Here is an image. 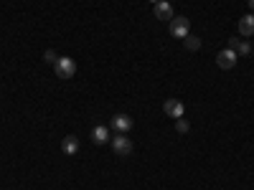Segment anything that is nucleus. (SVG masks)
Listing matches in <instances>:
<instances>
[{"instance_id": "nucleus-7", "label": "nucleus", "mask_w": 254, "mask_h": 190, "mask_svg": "<svg viewBox=\"0 0 254 190\" xmlns=\"http://www.w3.org/2000/svg\"><path fill=\"white\" fill-rule=\"evenodd\" d=\"M155 18H158V20H173V5L168 3V0H160V3H155Z\"/></svg>"}, {"instance_id": "nucleus-2", "label": "nucleus", "mask_w": 254, "mask_h": 190, "mask_svg": "<svg viewBox=\"0 0 254 190\" xmlns=\"http://www.w3.org/2000/svg\"><path fill=\"white\" fill-rule=\"evenodd\" d=\"M188 33H190V20H188L186 15H176V18L171 20V36L183 41Z\"/></svg>"}, {"instance_id": "nucleus-6", "label": "nucleus", "mask_w": 254, "mask_h": 190, "mask_svg": "<svg viewBox=\"0 0 254 190\" xmlns=\"http://www.w3.org/2000/svg\"><path fill=\"white\" fill-rule=\"evenodd\" d=\"M112 130L117 135H127L132 130V117H127V114H115L112 117Z\"/></svg>"}, {"instance_id": "nucleus-3", "label": "nucleus", "mask_w": 254, "mask_h": 190, "mask_svg": "<svg viewBox=\"0 0 254 190\" xmlns=\"http://www.w3.org/2000/svg\"><path fill=\"white\" fill-rule=\"evenodd\" d=\"M112 150H115L117 157L132 155V140L127 137V135H117V137H112Z\"/></svg>"}, {"instance_id": "nucleus-14", "label": "nucleus", "mask_w": 254, "mask_h": 190, "mask_svg": "<svg viewBox=\"0 0 254 190\" xmlns=\"http://www.w3.org/2000/svg\"><path fill=\"white\" fill-rule=\"evenodd\" d=\"M44 61H46V63H56V61H59V56H56V51H51V48H49V51L44 53Z\"/></svg>"}, {"instance_id": "nucleus-12", "label": "nucleus", "mask_w": 254, "mask_h": 190, "mask_svg": "<svg viewBox=\"0 0 254 190\" xmlns=\"http://www.w3.org/2000/svg\"><path fill=\"white\" fill-rule=\"evenodd\" d=\"M176 130H178L181 135H186V132L190 130V124H188V122H186V119L181 117V119H176Z\"/></svg>"}, {"instance_id": "nucleus-8", "label": "nucleus", "mask_w": 254, "mask_h": 190, "mask_svg": "<svg viewBox=\"0 0 254 190\" xmlns=\"http://www.w3.org/2000/svg\"><path fill=\"white\" fill-rule=\"evenodd\" d=\"M107 140H110V127L107 124H97L92 130V142L94 144H107Z\"/></svg>"}, {"instance_id": "nucleus-16", "label": "nucleus", "mask_w": 254, "mask_h": 190, "mask_svg": "<svg viewBox=\"0 0 254 190\" xmlns=\"http://www.w3.org/2000/svg\"><path fill=\"white\" fill-rule=\"evenodd\" d=\"M249 8H252V10H254V0H249Z\"/></svg>"}, {"instance_id": "nucleus-9", "label": "nucleus", "mask_w": 254, "mask_h": 190, "mask_svg": "<svg viewBox=\"0 0 254 190\" xmlns=\"http://www.w3.org/2000/svg\"><path fill=\"white\" fill-rule=\"evenodd\" d=\"M239 36H242V38L254 36V15H252V13H249V15H242V20H239Z\"/></svg>"}, {"instance_id": "nucleus-1", "label": "nucleus", "mask_w": 254, "mask_h": 190, "mask_svg": "<svg viewBox=\"0 0 254 190\" xmlns=\"http://www.w3.org/2000/svg\"><path fill=\"white\" fill-rule=\"evenodd\" d=\"M54 71L59 79H71L76 74V61L69 58V56H59V61L54 63Z\"/></svg>"}, {"instance_id": "nucleus-15", "label": "nucleus", "mask_w": 254, "mask_h": 190, "mask_svg": "<svg viewBox=\"0 0 254 190\" xmlns=\"http://www.w3.org/2000/svg\"><path fill=\"white\" fill-rule=\"evenodd\" d=\"M239 44H242L239 38H229V46H226V48H234V51H237V48H239Z\"/></svg>"}, {"instance_id": "nucleus-18", "label": "nucleus", "mask_w": 254, "mask_h": 190, "mask_svg": "<svg viewBox=\"0 0 254 190\" xmlns=\"http://www.w3.org/2000/svg\"><path fill=\"white\" fill-rule=\"evenodd\" d=\"M168 3H173V0H168Z\"/></svg>"}, {"instance_id": "nucleus-4", "label": "nucleus", "mask_w": 254, "mask_h": 190, "mask_svg": "<svg viewBox=\"0 0 254 190\" xmlns=\"http://www.w3.org/2000/svg\"><path fill=\"white\" fill-rule=\"evenodd\" d=\"M237 58H239V53L234 48H224V51L216 53V63H219V69H224V71L234 69L237 66Z\"/></svg>"}, {"instance_id": "nucleus-5", "label": "nucleus", "mask_w": 254, "mask_h": 190, "mask_svg": "<svg viewBox=\"0 0 254 190\" xmlns=\"http://www.w3.org/2000/svg\"><path fill=\"white\" fill-rule=\"evenodd\" d=\"M163 112H165L168 117H173V119H181V117L186 114V107H183L181 99H168V101L163 104Z\"/></svg>"}, {"instance_id": "nucleus-17", "label": "nucleus", "mask_w": 254, "mask_h": 190, "mask_svg": "<svg viewBox=\"0 0 254 190\" xmlns=\"http://www.w3.org/2000/svg\"><path fill=\"white\" fill-rule=\"evenodd\" d=\"M153 3H160V0H153Z\"/></svg>"}, {"instance_id": "nucleus-13", "label": "nucleus", "mask_w": 254, "mask_h": 190, "mask_svg": "<svg viewBox=\"0 0 254 190\" xmlns=\"http://www.w3.org/2000/svg\"><path fill=\"white\" fill-rule=\"evenodd\" d=\"M237 53H239V56H249V53H252V44H249V41H244V44H239Z\"/></svg>"}, {"instance_id": "nucleus-10", "label": "nucleus", "mask_w": 254, "mask_h": 190, "mask_svg": "<svg viewBox=\"0 0 254 190\" xmlns=\"http://www.w3.org/2000/svg\"><path fill=\"white\" fill-rule=\"evenodd\" d=\"M61 150H64V155H76L79 152V137H74V135L64 137L61 140Z\"/></svg>"}, {"instance_id": "nucleus-11", "label": "nucleus", "mask_w": 254, "mask_h": 190, "mask_svg": "<svg viewBox=\"0 0 254 190\" xmlns=\"http://www.w3.org/2000/svg\"><path fill=\"white\" fill-rule=\"evenodd\" d=\"M183 46H186L188 51H198V48H201V41H198L196 36H190V33H188V36L183 38Z\"/></svg>"}]
</instances>
